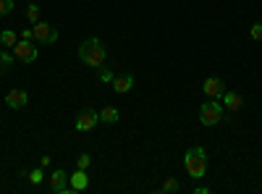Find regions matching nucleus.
Returning a JSON list of instances; mask_svg holds the SVG:
<instances>
[{"label": "nucleus", "mask_w": 262, "mask_h": 194, "mask_svg": "<svg viewBox=\"0 0 262 194\" xmlns=\"http://www.w3.org/2000/svg\"><path fill=\"white\" fill-rule=\"evenodd\" d=\"M105 58H107V50H105V45H102L97 37H90V39H84L81 45H79V60L84 63V66L102 69L105 66Z\"/></svg>", "instance_id": "obj_1"}, {"label": "nucleus", "mask_w": 262, "mask_h": 194, "mask_svg": "<svg viewBox=\"0 0 262 194\" xmlns=\"http://www.w3.org/2000/svg\"><path fill=\"white\" fill-rule=\"evenodd\" d=\"M184 168L191 179H202L207 170V153L202 147H191L189 153L184 155Z\"/></svg>", "instance_id": "obj_2"}, {"label": "nucleus", "mask_w": 262, "mask_h": 194, "mask_svg": "<svg viewBox=\"0 0 262 194\" xmlns=\"http://www.w3.org/2000/svg\"><path fill=\"white\" fill-rule=\"evenodd\" d=\"M223 113H226V107H223L221 100H207L200 107V123L202 126H215V123L223 121Z\"/></svg>", "instance_id": "obj_3"}, {"label": "nucleus", "mask_w": 262, "mask_h": 194, "mask_svg": "<svg viewBox=\"0 0 262 194\" xmlns=\"http://www.w3.org/2000/svg\"><path fill=\"white\" fill-rule=\"evenodd\" d=\"M37 45L32 39H18L16 45H13V55H16V60H21V63H34L37 60Z\"/></svg>", "instance_id": "obj_4"}, {"label": "nucleus", "mask_w": 262, "mask_h": 194, "mask_svg": "<svg viewBox=\"0 0 262 194\" xmlns=\"http://www.w3.org/2000/svg\"><path fill=\"white\" fill-rule=\"evenodd\" d=\"M32 32H34V42H37V45H53V42L58 39V29L53 24H45V21H37Z\"/></svg>", "instance_id": "obj_5"}, {"label": "nucleus", "mask_w": 262, "mask_h": 194, "mask_svg": "<svg viewBox=\"0 0 262 194\" xmlns=\"http://www.w3.org/2000/svg\"><path fill=\"white\" fill-rule=\"evenodd\" d=\"M50 191L53 194H69L71 191V186H69V174H66L63 168H58V170H53L50 174Z\"/></svg>", "instance_id": "obj_6"}, {"label": "nucleus", "mask_w": 262, "mask_h": 194, "mask_svg": "<svg viewBox=\"0 0 262 194\" xmlns=\"http://www.w3.org/2000/svg\"><path fill=\"white\" fill-rule=\"evenodd\" d=\"M97 123H100V113L92 111V107H84V111L76 116V128L79 132H92Z\"/></svg>", "instance_id": "obj_7"}, {"label": "nucleus", "mask_w": 262, "mask_h": 194, "mask_svg": "<svg viewBox=\"0 0 262 194\" xmlns=\"http://www.w3.org/2000/svg\"><path fill=\"white\" fill-rule=\"evenodd\" d=\"M202 92H205L210 100H221L223 92H226V84H223V79L210 76V79H205V84H202Z\"/></svg>", "instance_id": "obj_8"}, {"label": "nucleus", "mask_w": 262, "mask_h": 194, "mask_svg": "<svg viewBox=\"0 0 262 194\" xmlns=\"http://www.w3.org/2000/svg\"><path fill=\"white\" fill-rule=\"evenodd\" d=\"M27 102H29V95H27L24 90H11V92H6V105L11 107V111H21V107H27Z\"/></svg>", "instance_id": "obj_9"}, {"label": "nucleus", "mask_w": 262, "mask_h": 194, "mask_svg": "<svg viewBox=\"0 0 262 194\" xmlns=\"http://www.w3.org/2000/svg\"><path fill=\"white\" fill-rule=\"evenodd\" d=\"M69 186H71V191H84L90 186V176H86L84 168H76V174L69 176Z\"/></svg>", "instance_id": "obj_10"}, {"label": "nucleus", "mask_w": 262, "mask_h": 194, "mask_svg": "<svg viewBox=\"0 0 262 194\" xmlns=\"http://www.w3.org/2000/svg\"><path fill=\"white\" fill-rule=\"evenodd\" d=\"M131 87H134V76H131V74H118V76H113V92L126 95V92H131Z\"/></svg>", "instance_id": "obj_11"}, {"label": "nucleus", "mask_w": 262, "mask_h": 194, "mask_svg": "<svg viewBox=\"0 0 262 194\" xmlns=\"http://www.w3.org/2000/svg\"><path fill=\"white\" fill-rule=\"evenodd\" d=\"M221 100H223V107H228L231 113H236L238 107H242V97H238L236 92H223V97H221Z\"/></svg>", "instance_id": "obj_12"}, {"label": "nucleus", "mask_w": 262, "mask_h": 194, "mask_svg": "<svg viewBox=\"0 0 262 194\" xmlns=\"http://www.w3.org/2000/svg\"><path fill=\"white\" fill-rule=\"evenodd\" d=\"M118 118H121L118 107H111V105H107L105 111H100V121H102V123H116Z\"/></svg>", "instance_id": "obj_13"}, {"label": "nucleus", "mask_w": 262, "mask_h": 194, "mask_svg": "<svg viewBox=\"0 0 262 194\" xmlns=\"http://www.w3.org/2000/svg\"><path fill=\"white\" fill-rule=\"evenodd\" d=\"M0 42H3V48H13L16 45V32L13 29H3V32H0Z\"/></svg>", "instance_id": "obj_14"}, {"label": "nucleus", "mask_w": 262, "mask_h": 194, "mask_svg": "<svg viewBox=\"0 0 262 194\" xmlns=\"http://www.w3.org/2000/svg\"><path fill=\"white\" fill-rule=\"evenodd\" d=\"M16 60V55L13 53H6V50H0V74H3L8 66H11V63Z\"/></svg>", "instance_id": "obj_15"}, {"label": "nucleus", "mask_w": 262, "mask_h": 194, "mask_svg": "<svg viewBox=\"0 0 262 194\" xmlns=\"http://www.w3.org/2000/svg\"><path fill=\"white\" fill-rule=\"evenodd\" d=\"M27 176H29V181H32L34 186H39V184H42V179H45V174H42V165H39V168H34V170H29Z\"/></svg>", "instance_id": "obj_16"}, {"label": "nucleus", "mask_w": 262, "mask_h": 194, "mask_svg": "<svg viewBox=\"0 0 262 194\" xmlns=\"http://www.w3.org/2000/svg\"><path fill=\"white\" fill-rule=\"evenodd\" d=\"M27 18L32 21V24H37V21H39V6L37 3H29L27 6Z\"/></svg>", "instance_id": "obj_17"}, {"label": "nucleus", "mask_w": 262, "mask_h": 194, "mask_svg": "<svg viewBox=\"0 0 262 194\" xmlns=\"http://www.w3.org/2000/svg\"><path fill=\"white\" fill-rule=\"evenodd\" d=\"M90 163H92L90 153H84V155H79V158H76V168H84V170H86V168H90Z\"/></svg>", "instance_id": "obj_18"}, {"label": "nucleus", "mask_w": 262, "mask_h": 194, "mask_svg": "<svg viewBox=\"0 0 262 194\" xmlns=\"http://www.w3.org/2000/svg\"><path fill=\"white\" fill-rule=\"evenodd\" d=\"M13 11V0H0V16H8Z\"/></svg>", "instance_id": "obj_19"}, {"label": "nucleus", "mask_w": 262, "mask_h": 194, "mask_svg": "<svg viewBox=\"0 0 262 194\" xmlns=\"http://www.w3.org/2000/svg\"><path fill=\"white\" fill-rule=\"evenodd\" d=\"M176 189H179V181H176V179H168V181L163 184L160 191H176Z\"/></svg>", "instance_id": "obj_20"}, {"label": "nucleus", "mask_w": 262, "mask_h": 194, "mask_svg": "<svg viewBox=\"0 0 262 194\" xmlns=\"http://www.w3.org/2000/svg\"><path fill=\"white\" fill-rule=\"evenodd\" d=\"M249 37H252V39H257V42H259V39H262V24H254V27H252V29H249Z\"/></svg>", "instance_id": "obj_21"}, {"label": "nucleus", "mask_w": 262, "mask_h": 194, "mask_svg": "<svg viewBox=\"0 0 262 194\" xmlns=\"http://www.w3.org/2000/svg\"><path fill=\"white\" fill-rule=\"evenodd\" d=\"M100 81H105V84H107V81H113V74H111V69H105V66H102V71H100Z\"/></svg>", "instance_id": "obj_22"}, {"label": "nucleus", "mask_w": 262, "mask_h": 194, "mask_svg": "<svg viewBox=\"0 0 262 194\" xmlns=\"http://www.w3.org/2000/svg\"><path fill=\"white\" fill-rule=\"evenodd\" d=\"M21 39H34V32L32 29H24V32H21Z\"/></svg>", "instance_id": "obj_23"}, {"label": "nucleus", "mask_w": 262, "mask_h": 194, "mask_svg": "<svg viewBox=\"0 0 262 194\" xmlns=\"http://www.w3.org/2000/svg\"><path fill=\"white\" fill-rule=\"evenodd\" d=\"M39 165H42V168H48V165H50V155L42 158V160H39Z\"/></svg>", "instance_id": "obj_24"}]
</instances>
